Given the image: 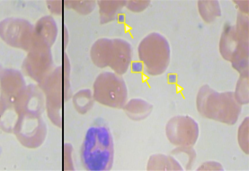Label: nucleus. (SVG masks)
<instances>
[{
	"label": "nucleus",
	"mask_w": 249,
	"mask_h": 171,
	"mask_svg": "<svg viewBox=\"0 0 249 171\" xmlns=\"http://www.w3.org/2000/svg\"><path fill=\"white\" fill-rule=\"evenodd\" d=\"M80 159L86 171L112 170L114 160L113 136L102 119H97L87 131L80 148Z\"/></svg>",
	"instance_id": "1"
},
{
	"label": "nucleus",
	"mask_w": 249,
	"mask_h": 171,
	"mask_svg": "<svg viewBox=\"0 0 249 171\" xmlns=\"http://www.w3.org/2000/svg\"><path fill=\"white\" fill-rule=\"evenodd\" d=\"M196 109L203 118L233 125L242 112V105L237 102L233 92L219 93L205 84L196 96Z\"/></svg>",
	"instance_id": "2"
},
{
	"label": "nucleus",
	"mask_w": 249,
	"mask_h": 171,
	"mask_svg": "<svg viewBox=\"0 0 249 171\" xmlns=\"http://www.w3.org/2000/svg\"><path fill=\"white\" fill-rule=\"evenodd\" d=\"M138 56L146 75L158 77L166 71L171 60V47L166 37L151 32L140 42Z\"/></svg>",
	"instance_id": "3"
},
{
	"label": "nucleus",
	"mask_w": 249,
	"mask_h": 171,
	"mask_svg": "<svg viewBox=\"0 0 249 171\" xmlns=\"http://www.w3.org/2000/svg\"><path fill=\"white\" fill-rule=\"evenodd\" d=\"M93 97L103 106L123 109L128 100V88L122 76L113 72H103L93 84Z\"/></svg>",
	"instance_id": "4"
},
{
	"label": "nucleus",
	"mask_w": 249,
	"mask_h": 171,
	"mask_svg": "<svg viewBox=\"0 0 249 171\" xmlns=\"http://www.w3.org/2000/svg\"><path fill=\"white\" fill-rule=\"evenodd\" d=\"M45 97V109L48 118L53 124L61 127L62 108L66 101L65 81L63 66L54 68L45 79L39 83Z\"/></svg>",
	"instance_id": "5"
},
{
	"label": "nucleus",
	"mask_w": 249,
	"mask_h": 171,
	"mask_svg": "<svg viewBox=\"0 0 249 171\" xmlns=\"http://www.w3.org/2000/svg\"><path fill=\"white\" fill-rule=\"evenodd\" d=\"M166 136L175 146H195L200 136V127L195 118L178 115L167 121Z\"/></svg>",
	"instance_id": "6"
},
{
	"label": "nucleus",
	"mask_w": 249,
	"mask_h": 171,
	"mask_svg": "<svg viewBox=\"0 0 249 171\" xmlns=\"http://www.w3.org/2000/svg\"><path fill=\"white\" fill-rule=\"evenodd\" d=\"M34 26L19 18H7L0 23V38L17 48L29 51L34 45Z\"/></svg>",
	"instance_id": "7"
},
{
	"label": "nucleus",
	"mask_w": 249,
	"mask_h": 171,
	"mask_svg": "<svg viewBox=\"0 0 249 171\" xmlns=\"http://www.w3.org/2000/svg\"><path fill=\"white\" fill-rule=\"evenodd\" d=\"M23 66L28 77L37 83H41L53 70L52 47L42 43H34Z\"/></svg>",
	"instance_id": "8"
},
{
	"label": "nucleus",
	"mask_w": 249,
	"mask_h": 171,
	"mask_svg": "<svg viewBox=\"0 0 249 171\" xmlns=\"http://www.w3.org/2000/svg\"><path fill=\"white\" fill-rule=\"evenodd\" d=\"M13 133L24 147L36 149L45 141L47 125L42 117L20 116Z\"/></svg>",
	"instance_id": "9"
},
{
	"label": "nucleus",
	"mask_w": 249,
	"mask_h": 171,
	"mask_svg": "<svg viewBox=\"0 0 249 171\" xmlns=\"http://www.w3.org/2000/svg\"><path fill=\"white\" fill-rule=\"evenodd\" d=\"M14 107L20 116L42 117L45 110V97L42 89L36 84L26 85Z\"/></svg>",
	"instance_id": "10"
},
{
	"label": "nucleus",
	"mask_w": 249,
	"mask_h": 171,
	"mask_svg": "<svg viewBox=\"0 0 249 171\" xmlns=\"http://www.w3.org/2000/svg\"><path fill=\"white\" fill-rule=\"evenodd\" d=\"M26 87L22 74L15 69H6L0 64V100L14 106Z\"/></svg>",
	"instance_id": "11"
},
{
	"label": "nucleus",
	"mask_w": 249,
	"mask_h": 171,
	"mask_svg": "<svg viewBox=\"0 0 249 171\" xmlns=\"http://www.w3.org/2000/svg\"><path fill=\"white\" fill-rule=\"evenodd\" d=\"M132 54L130 42L124 39H113V51L109 67L119 76L124 75L131 65Z\"/></svg>",
	"instance_id": "12"
},
{
	"label": "nucleus",
	"mask_w": 249,
	"mask_h": 171,
	"mask_svg": "<svg viewBox=\"0 0 249 171\" xmlns=\"http://www.w3.org/2000/svg\"><path fill=\"white\" fill-rule=\"evenodd\" d=\"M34 29V43H42L50 47L53 46L59 32L58 25L53 18L50 16L41 18Z\"/></svg>",
	"instance_id": "13"
},
{
	"label": "nucleus",
	"mask_w": 249,
	"mask_h": 171,
	"mask_svg": "<svg viewBox=\"0 0 249 171\" xmlns=\"http://www.w3.org/2000/svg\"><path fill=\"white\" fill-rule=\"evenodd\" d=\"M113 51V39L101 38L95 41L90 49V58L98 68L109 67Z\"/></svg>",
	"instance_id": "14"
},
{
	"label": "nucleus",
	"mask_w": 249,
	"mask_h": 171,
	"mask_svg": "<svg viewBox=\"0 0 249 171\" xmlns=\"http://www.w3.org/2000/svg\"><path fill=\"white\" fill-rule=\"evenodd\" d=\"M243 44L249 43L238 42L236 35L235 25L226 24L220 39V53L222 58L229 62H231L232 59L237 52L238 47Z\"/></svg>",
	"instance_id": "15"
},
{
	"label": "nucleus",
	"mask_w": 249,
	"mask_h": 171,
	"mask_svg": "<svg viewBox=\"0 0 249 171\" xmlns=\"http://www.w3.org/2000/svg\"><path fill=\"white\" fill-rule=\"evenodd\" d=\"M126 116L133 121H142L148 118L153 110V106L147 100L135 98L125 103L123 108Z\"/></svg>",
	"instance_id": "16"
},
{
	"label": "nucleus",
	"mask_w": 249,
	"mask_h": 171,
	"mask_svg": "<svg viewBox=\"0 0 249 171\" xmlns=\"http://www.w3.org/2000/svg\"><path fill=\"white\" fill-rule=\"evenodd\" d=\"M148 171H183L184 169L172 155L153 154L147 164Z\"/></svg>",
	"instance_id": "17"
},
{
	"label": "nucleus",
	"mask_w": 249,
	"mask_h": 171,
	"mask_svg": "<svg viewBox=\"0 0 249 171\" xmlns=\"http://www.w3.org/2000/svg\"><path fill=\"white\" fill-rule=\"evenodd\" d=\"M96 4L99 6L100 23L107 24L117 19L125 7L126 1H97Z\"/></svg>",
	"instance_id": "18"
},
{
	"label": "nucleus",
	"mask_w": 249,
	"mask_h": 171,
	"mask_svg": "<svg viewBox=\"0 0 249 171\" xmlns=\"http://www.w3.org/2000/svg\"><path fill=\"white\" fill-rule=\"evenodd\" d=\"M20 115L15 107L0 100V128L6 133H13Z\"/></svg>",
	"instance_id": "19"
},
{
	"label": "nucleus",
	"mask_w": 249,
	"mask_h": 171,
	"mask_svg": "<svg viewBox=\"0 0 249 171\" xmlns=\"http://www.w3.org/2000/svg\"><path fill=\"white\" fill-rule=\"evenodd\" d=\"M73 105L77 113L85 115L91 110L95 104L93 92L89 89H82L72 96Z\"/></svg>",
	"instance_id": "20"
},
{
	"label": "nucleus",
	"mask_w": 249,
	"mask_h": 171,
	"mask_svg": "<svg viewBox=\"0 0 249 171\" xmlns=\"http://www.w3.org/2000/svg\"><path fill=\"white\" fill-rule=\"evenodd\" d=\"M197 6L201 17L207 24L213 23L217 18L221 16L220 2L217 0L198 1Z\"/></svg>",
	"instance_id": "21"
},
{
	"label": "nucleus",
	"mask_w": 249,
	"mask_h": 171,
	"mask_svg": "<svg viewBox=\"0 0 249 171\" xmlns=\"http://www.w3.org/2000/svg\"><path fill=\"white\" fill-rule=\"evenodd\" d=\"M170 155H172L182 167L184 166V168H183L184 171L192 170L197 157L194 146H177L171 152Z\"/></svg>",
	"instance_id": "22"
},
{
	"label": "nucleus",
	"mask_w": 249,
	"mask_h": 171,
	"mask_svg": "<svg viewBox=\"0 0 249 171\" xmlns=\"http://www.w3.org/2000/svg\"><path fill=\"white\" fill-rule=\"evenodd\" d=\"M235 30H236V35H237L238 42L249 43V15L238 12Z\"/></svg>",
	"instance_id": "23"
},
{
	"label": "nucleus",
	"mask_w": 249,
	"mask_h": 171,
	"mask_svg": "<svg viewBox=\"0 0 249 171\" xmlns=\"http://www.w3.org/2000/svg\"><path fill=\"white\" fill-rule=\"evenodd\" d=\"M249 75H240L237 81L234 96L237 102L242 106L249 103Z\"/></svg>",
	"instance_id": "24"
},
{
	"label": "nucleus",
	"mask_w": 249,
	"mask_h": 171,
	"mask_svg": "<svg viewBox=\"0 0 249 171\" xmlns=\"http://www.w3.org/2000/svg\"><path fill=\"white\" fill-rule=\"evenodd\" d=\"M66 7L71 8L76 12L82 15V16H88L90 13L95 10L96 6L95 1H65L63 3Z\"/></svg>",
	"instance_id": "25"
},
{
	"label": "nucleus",
	"mask_w": 249,
	"mask_h": 171,
	"mask_svg": "<svg viewBox=\"0 0 249 171\" xmlns=\"http://www.w3.org/2000/svg\"><path fill=\"white\" fill-rule=\"evenodd\" d=\"M237 140L240 149L246 154H249V118L244 119L243 122L238 127L237 132Z\"/></svg>",
	"instance_id": "26"
},
{
	"label": "nucleus",
	"mask_w": 249,
	"mask_h": 171,
	"mask_svg": "<svg viewBox=\"0 0 249 171\" xmlns=\"http://www.w3.org/2000/svg\"><path fill=\"white\" fill-rule=\"evenodd\" d=\"M150 5V1H126L125 7L133 13L144 11Z\"/></svg>",
	"instance_id": "27"
},
{
	"label": "nucleus",
	"mask_w": 249,
	"mask_h": 171,
	"mask_svg": "<svg viewBox=\"0 0 249 171\" xmlns=\"http://www.w3.org/2000/svg\"><path fill=\"white\" fill-rule=\"evenodd\" d=\"M72 153H73V147L71 144L66 143L64 145V170L65 171H74Z\"/></svg>",
	"instance_id": "28"
},
{
	"label": "nucleus",
	"mask_w": 249,
	"mask_h": 171,
	"mask_svg": "<svg viewBox=\"0 0 249 171\" xmlns=\"http://www.w3.org/2000/svg\"><path fill=\"white\" fill-rule=\"evenodd\" d=\"M196 171H223V167L217 161H207L202 163Z\"/></svg>",
	"instance_id": "29"
},
{
	"label": "nucleus",
	"mask_w": 249,
	"mask_h": 171,
	"mask_svg": "<svg viewBox=\"0 0 249 171\" xmlns=\"http://www.w3.org/2000/svg\"><path fill=\"white\" fill-rule=\"evenodd\" d=\"M62 1H49L47 2L48 9L57 16H60L62 13Z\"/></svg>",
	"instance_id": "30"
},
{
	"label": "nucleus",
	"mask_w": 249,
	"mask_h": 171,
	"mask_svg": "<svg viewBox=\"0 0 249 171\" xmlns=\"http://www.w3.org/2000/svg\"><path fill=\"white\" fill-rule=\"evenodd\" d=\"M234 4L237 6L239 12L249 15V1H234Z\"/></svg>",
	"instance_id": "31"
},
{
	"label": "nucleus",
	"mask_w": 249,
	"mask_h": 171,
	"mask_svg": "<svg viewBox=\"0 0 249 171\" xmlns=\"http://www.w3.org/2000/svg\"><path fill=\"white\" fill-rule=\"evenodd\" d=\"M142 69L143 65L142 63H140V62H135V63H133V64H132V71L139 73V72L142 71Z\"/></svg>",
	"instance_id": "32"
},
{
	"label": "nucleus",
	"mask_w": 249,
	"mask_h": 171,
	"mask_svg": "<svg viewBox=\"0 0 249 171\" xmlns=\"http://www.w3.org/2000/svg\"><path fill=\"white\" fill-rule=\"evenodd\" d=\"M0 153H1V151H0Z\"/></svg>",
	"instance_id": "33"
}]
</instances>
